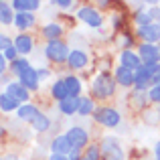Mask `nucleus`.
<instances>
[{
  "label": "nucleus",
  "instance_id": "3",
  "mask_svg": "<svg viewBox=\"0 0 160 160\" xmlns=\"http://www.w3.org/2000/svg\"><path fill=\"white\" fill-rule=\"evenodd\" d=\"M45 53H47V57L55 63H65L67 59H69L71 51L67 49V45L63 43V41H51V43H47V47H45Z\"/></svg>",
  "mask_w": 160,
  "mask_h": 160
},
{
  "label": "nucleus",
  "instance_id": "39",
  "mask_svg": "<svg viewBox=\"0 0 160 160\" xmlns=\"http://www.w3.org/2000/svg\"><path fill=\"white\" fill-rule=\"evenodd\" d=\"M154 158L160 160V140L156 142V146H154Z\"/></svg>",
  "mask_w": 160,
  "mask_h": 160
},
{
  "label": "nucleus",
  "instance_id": "21",
  "mask_svg": "<svg viewBox=\"0 0 160 160\" xmlns=\"http://www.w3.org/2000/svg\"><path fill=\"white\" fill-rule=\"evenodd\" d=\"M14 10L8 2H2L0 0V22L2 24H14Z\"/></svg>",
  "mask_w": 160,
  "mask_h": 160
},
{
  "label": "nucleus",
  "instance_id": "30",
  "mask_svg": "<svg viewBox=\"0 0 160 160\" xmlns=\"http://www.w3.org/2000/svg\"><path fill=\"white\" fill-rule=\"evenodd\" d=\"M2 55H4V59H6V61H10V63L18 59V51H16V47H14V45H10V47H8V49H6V51H4Z\"/></svg>",
  "mask_w": 160,
  "mask_h": 160
},
{
  "label": "nucleus",
  "instance_id": "15",
  "mask_svg": "<svg viewBox=\"0 0 160 160\" xmlns=\"http://www.w3.org/2000/svg\"><path fill=\"white\" fill-rule=\"evenodd\" d=\"M10 6H12V10H16V12H32L41 6V2L39 0H12Z\"/></svg>",
  "mask_w": 160,
  "mask_h": 160
},
{
  "label": "nucleus",
  "instance_id": "26",
  "mask_svg": "<svg viewBox=\"0 0 160 160\" xmlns=\"http://www.w3.org/2000/svg\"><path fill=\"white\" fill-rule=\"evenodd\" d=\"M31 124H32V128H35L37 132H47L49 126H51V122H49V118L45 116V113H39V116H37Z\"/></svg>",
  "mask_w": 160,
  "mask_h": 160
},
{
  "label": "nucleus",
  "instance_id": "4",
  "mask_svg": "<svg viewBox=\"0 0 160 160\" xmlns=\"http://www.w3.org/2000/svg\"><path fill=\"white\" fill-rule=\"evenodd\" d=\"M99 150H102L103 160H124L126 158L124 148L120 146V142H118L116 138H106Z\"/></svg>",
  "mask_w": 160,
  "mask_h": 160
},
{
  "label": "nucleus",
  "instance_id": "18",
  "mask_svg": "<svg viewBox=\"0 0 160 160\" xmlns=\"http://www.w3.org/2000/svg\"><path fill=\"white\" fill-rule=\"evenodd\" d=\"M16 113H18V118L20 120H24V122H32L37 116H39V109H37L32 103H24V106H20L18 109H16Z\"/></svg>",
  "mask_w": 160,
  "mask_h": 160
},
{
  "label": "nucleus",
  "instance_id": "22",
  "mask_svg": "<svg viewBox=\"0 0 160 160\" xmlns=\"http://www.w3.org/2000/svg\"><path fill=\"white\" fill-rule=\"evenodd\" d=\"M65 85H67V93H69V98H79V93H81V81H79L75 75L65 77Z\"/></svg>",
  "mask_w": 160,
  "mask_h": 160
},
{
  "label": "nucleus",
  "instance_id": "41",
  "mask_svg": "<svg viewBox=\"0 0 160 160\" xmlns=\"http://www.w3.org/2000/svg\"><path fill=\"white\" fill-rule=\"evenodd\" d=\"M152 85H160V73H158V75H156V77H154V79H152Z\"/></svg>",
  "mask_w": 160,
  "mask_h": 160
},
{
  "label": "nucleus",
  "instance_id": "23",
  "mask_svg": "<svg viewBox=\"0 0 160 160\" xmlns=\"http://www.w3.org/2000/svg\"><path fill=\"white\" fill-rule=\"evenodd\" d=\"M51 93H53V98L57 99V102H63V99L69 98V93H67V85H65V79H59V81L53 83Z\"/></svg>",
  "mask_w": 160,
  "mask_h": 160
},
{
  "label": "nucleus",
  "instance_id": "32",
  "mask_svg": "<svg viewBox=\"0 0 160 160\" xmlns=\"http://www.w3.org/2000/svg\"><path fill=\"white\" fill-rule=\"evenodd\" d=\"M148 98H150V102L160 103V85H152V89H150Z\"/></svg>",
  "mask_w": 160,
  "mask_h": 160
},
{
  "label": "nucleus",
  "instance_id": "16",
  "mask_svg": "<svg viewBox=\"0 0 160 160\" xmlns=\"http://www.w3.org/2000/svg\"><path fill=\"white\" fill-rule=\"evenodd\" d=\"M32 24H35V16H32V12H16V16H14V27L16 28L27 31V28H31Z\"/></svg>",
  "mask_w": 160,
  "mask_h": 160
},
{
  "label": "nucleus",
  "instance_id": "37",
  "mask_svg": "<svg viewBox=\"0 0 160 160\" xmlns=\"http://www.w3.org/2000/svg\"><path fill=\"white\" fill-rule=\"evenodd\" d=\"M4 71H6V59H4V55L0 53V75H2Z\"/></svg>",
  "mask_w": 160,
  "mask_h": 160
},
{
  "label": "nucleus",
  "instance_id": "44",
  "mask_svg": "<svg viewBox=\"0 0 160 160\" xmlns=\"http://www.w3.org/2000/svg\"><path fill=\"white\" fill-rule=\"evenodd\" d=\"M0 160H2V158H0Z\"/></svg>",
  "mask_w": 160,
  "mask_h": 160
},
{
  "label": "nucleus",
  "instance_id": "10",
  "mask_svg": "<svg viewBox=\"0 0 160 160\" xmlns=\"http://www.w3.org/2000/svg\"><path fill=\"white\" fill-rule=\"evenodd\" d=\"M4 93H6V95H10L12 99H16L18 103L28 102V89H27V87H22L18 81L8 83V85H6V91H4Z\"/></svg>",
  "mask_w": 160,
  "mask_h": 160
},
{
  "label": "nucleus",
  "instance_id": "9",
  "mask_svg": "<svg viewBox=\"0 0 160 160\" xmlns=\"http://www.w3.org/2000/svg\"><path fill=\"white\" fill-rule=\"evenodd\" d=\"M73 150L75 148L71 146V142H69V138H67V136H57L51 142V152L53 154H63V156H69Z\"/></svg>",
  "mask_w": 160,
  "mask_h": 160
},
{
  "label": "nucleus",
  "instance_id": "17",
  "mask_svg": "<svg viewBox=\"0 0 160 160\" xmlns=\"http://www.w3.org/2000/svg\"><path fill=\"white\" fill-rule=\"evenodd\" d=\"M63 35V27L61 24H57V22H49V24H45V28H43V37L51 43V41H59V37Z\"/></svg>",
  "mask_w": 160,
  "mask_h": 160
},
{
  "label": "nucleus",
  "instance_id": "25",
  "mask_svg": "<svg viewBox=\"0 0 160 160\" xmlns=\"http://www.w3.org/2000/svg\"><path fill=\"white\" fill-rule=\"evenodd\" d=\"M28 67H31V65H28V59H24V57H18L16 61H12V63H10L12 73H14V75H18V77H20V75H22L27 69H28Z\"/></svg>",
  "mask_w": 160,
  "mask_h": 160
},
{
  "label": "nucleus",
  "instance_id": "28",
  "mask_svg": "<svg viewBox=\"0 0 160 160\" xmlns=\"http://www.w3.org/2000/svg\"><path fill=\"white\" fill-rule=\"evenodd\" d=\"M134 20L138 22V28H140V27H148V24H152V18H150V14H148V12H142V10H138V12H136Z\"/></svg>",
  "mask_w": 160,
  "mask_h": 160
},
{
  "label": "nucleus",
  "instance_id": "35",
  "mask_svg": "<svg viewBox=\"0 0 160 160\" xmlns=\"http://www.w3.org/2000/svg\"><path fill=\"white\" fill-rule=\"evenodd\" d=\"M55 6H59V8H63V10H67V8L73 6V2H71V0H57V2H55Z\"/></svg>",
  "mask_w": 160,
  "mask_h": 160
},
{
  "label": "nucleus",
  "instance_id": "29",
  "mask_svg": "<svg viewBox=\"0 0 160 160\" xmlns=\"http://www.w3.org/2000/svg\"><path fill=\"white\" fill-rule=\"evenodd\" d=\"M99 156H102V150L98 148V146H87L85 150V160H99Z\"/></svg>",
  "mask_w": 160,
  "mask_h": 160
},
{
  "label": "nucleus",
  "instance_id": "33",
  "mask_svg": "<svg viewBox=\"0 0 160 160\" xmlns=\"http://www.w3.org/2000/svg\"><path fill=\"white\" fill-rule=\"evenodd\" d=\"M148 14H150V18H152V22L160 27V8H158V6L150 8V10H148Z\"/></svg>",
  "mask_w": 160,
  "mask_h": 160
},
{
  "label": "nucleus",
  "instance_id": "14",
  "mask_svg": "<svg viewBox=\"0 0 160 160\" xmlns=\"http://www.w3.org/2000/svg\"><path fill=\"white\" fill-rule=\"evenodd\" d=\"M120 61H122V67H126V69H132V71L140 69V57L136 53L128 51V49L120 55Z\"/></svg>",
  "mask_w": 160,
  "mask_h": 160
},
{
  "label": "nucleus",
  "instance_id": "40",
  "mask_svg": "<svg viewBox=\"0 0 160 160\" xmlns=\"http://www.w3.org/2000/svg\"><path fill=\"white\" fill-rule=\"evenodd\" d=\"M51 160H69V158L63 156V154H51Z\"/></svg>",
  "mask_w": 160,
  "mask_h": 160
},
{
  "label": "nucleus",
  "instance_id": "36",
  "mask_svg": "<svg viewBox=\"0 0 160 160\" xmlns=\"http://www.w3.org/2000/svg\"><path fill=\"white\" fill-rule=\"evenodd\" d=\"M67 158H69V160H81V152H79V150L75 148V150H73V152H71Z\"/></svg>",
  "mask_w": 160,
  "mask_h": 160
},
{
  "label": "nucleus",
  "instance_id": "11",
  "mask_svg": "<svg viewBox=\"0 0 160 160\" xmlns=\"http://www.w3.org/2000/svg\"><path fill=\"white\" fill-rule=\"evenodd\" d=\"M18 79H20L18 83L27 89H39V75H37V69H32V67H28Z\"/></svg>",
  "mask_w": 160,
  "mask_h": 160
},
{
  "label": "nucleus",
  "instance_id": "42",
  "mask_svg": "<svg viewBox=\"0 0 160 160\" xmlns=\"http://www.w3.org/2000/svg\"><path fill=\"white\" fill-rule=\"evenodd\" d=\"M4 160H18V156H14V154H8V156L4 158Z\"/></svg>",
  "mask_w": 160,
  "mask_h": 160
},
{
  "label": "nucleus",
  "instance_id": "8",
  "mask_svg": "<svg viewBox=\"0 0 160 160\" xmlns=\"http://www.w3.org/2000/svg\"><path fill=\"white\" fill-rule=\"evenodd\" d=\"M138 37L144 39V43L148 45H154V43H160V27L158 24H148V27H140L138 28Z\"/></svg>",
  "mask_w": 160,
  "mask_h": 160
},
{
  "label": "nucleus",
  "instance_id": "6",
  "mask_svg": "<svg viewBox=\"0 0 160 160\" xmlns=\"http://www.w3.org/2000/svg\"><path fill=\"white\" fill-rule=\"evenodd\" d=\"M67 138H69V142H71V146L73 148H77V150H81L83 146L87 144V140H89V136H87V132L83 128H79V126H73V128L69 130V132L65 134Z\"/></svg>",
  "mask_w": 160,
  "mask_h": 160
},
{
  "label": "nucleus",
  "instance_id": "24",
  "mask_svg": "<svg viewBox=\"0 0 160 160\" xmlns=\"http://www.w3.org/2000/svg\"><path fill=\"white\" fill-rule=\"evenodd\" d=\"M18 108H20V103L16 102V99H12L10 95H6V93L0 95V109H2V112H14V109H18Z\"/></svg>",
  "mask_w": 160,
  "mask_h": 160
},
{
  "label": "nucleus",
  "instance_id": "34",
  "mask_svg": "<svg viewBox=\"0 0 160 160\" xmlns=\"http://www.w3.org/2000/svg\"><path fill=\"white\" fill-rule=\"evenodd\" d=\"M10 45H12V43H10V39H8L6 35H0V51H6Z\"/></svg>",
  "mask_w": 160,
  "mask_h": 160
},
{
  "label": "nucleus",
  "instance_id": "20",
  "mask_svg": "<svg viewBox=\"0 0 160 160\" xmlns=\"http://www.w3.org/2000/svg\"><path fill=\"white\" fill-rule=\"evenodd\" d=\"M79 109V98H67L63 102H59V112L65 113V116H71Z\"/></svg>",
  "mask_w": 160,
  "mask_h": 160
},
{
  "label": "nucleus",
  "instance_id": "5",
  "mask_svg": "<svg viewBox=\"0 0 160 160\" xmlns=\"http://www.w3.org/2000/svg\"><path fill=\"white\" fill-rule=\"evenodd\" d=\"M77 18L83 20L85 24H89V27H102V14H99L98 10H95L93 6H83L77 10Z\"/></svg>",
  "mask_w": 160,
  "mask_h": 160
},
{
  "label": "nucleus",
  "instance_id": "7",
  "mask_svg": "<svg viewBox=\"0 0 160 160\" xmlns=\"http://www.w3.org/2000/svg\"><path fill=\"white\" fill-rule=\"evenodd\" d=\"M138 57H140L142 65H150V63H158V49H156V45L140 43V49H138Z\"/></svg>",
  "mask_w": 160,
  "mask_h": 160
},
{
  "label": "nucleus",
  "instance_id": "19",
  "mask_svg": "<svg viewBox=\"0 0 160 160\" xmlns=\"http://www.w3.org/2000/svg\"><path fill=\"white\" fill-rule=\"evenodd\" d=\"M14 47H16V51H18V53L28 55V53L32 51V39L28 35H18L14 39Z\"/></svg>",
  "mask_w": 160,
  "mask_h": 160
},
{
  "label": "nucleus",
  "instance_id": "13",
  "mask_svg": "<svg viewBox=\"0 0 160 160\" xmlns=\"http://www.w3.org/2000/svg\"><path fill=\"white\" fill-rule=\"evenodd\" d=\"M134 77H136V71L132 69H126V67H118L116 69V81L124 87L134 85Z\"/></svg>",
  "mask_w": 160,
  "mask_h": 160
},
{
  "label": "nucleus",
  "instance_id": "43",
  "mask_svg": "<svg viewBox=\"0 0 160 160\" xmlns=\"http://www.w3.org/2000/svg\"><path fill=\"white\" fill-rule=\"evenodd\" d=\"M156 49H158V61H160V43H158V47H156Z\"/></svg>",
  "mask_w": 160,
  "mask_h": 160
},
{
  "label": "nucleus",
  "instance_id": "27",
  "mask_svg": "<svg viewBox=\"0 0 160 160\" xmlns=\"http://www.w3.org/2000/svg\"><path fill=\"white\" fill-rule=\"evenodd\" d=\"M77 113H81V116H89V113H93V102H91L89 98H79Z\"/></svg>",
  "mask_w": 160,
  "mask_h": 160
},
{
  "label": "nucleus",
  "instance_id": "38",
  "mask_svg": "<svg viewBox=\"0 0 160 160\" xmlns=\"http://www.w3.org/2000/svg\"><path fill=\"white\" fill-rule=\"evenodd\" d=\"M37 75H39V79H45L49 75V69H37Z\"/></svg>",
  "mask_w": 160,
  "mask_h": 160
},
{
  "label": "nucleus",
  "instance_id": "12",
  "mask_svg": "<svg viewBox=\"0 0 160 160\" xmlns=\"http://www.w3.org/2000/svg\"><path fill=\"white\" fill-rule=\"evenodd\" d=\"M71 69H83L87 65V53L81 51V49H75V51L69 53V59H67Z\"/></svg>",
  "mask_w": 160,
  "mask_h": 160
},
{
  "label": "nucleus",
  "instance_id": "2",
  "mask_svg": "<svg viewBox=\"0 0 160 160\" xmlns=\"http://www.w3.org/2000/svg\"><path fill=\"white\" fill-rule=\"evenodd\" d=\"M93 120L99 122L102 126H108V128H116V126H120V113H118V109L113 108H98L93 109Z\"/></svg>",
  "mask_w": 160,
  "mask_h": 160
},
{
  "label": "nucleus",
  "instance_id": "1",
  "mask_svg": "<svg viewBox=\"0 0 160 160\" xmlns=\"http://www.w3.org/2000/svg\"><path fill=\"white\" fill-rule=\"evenodd\" d=\"M113 91H116V79L109 77V73H99L95 77L93 85H91V93L99 99H106L109 95H113Z\"/></svg>",
  "mask_w": 160,
  "mask_h": 160
},
{
  "label": "nucleus",
  "instance_id": "31",
  "mask_svg": "<svg viewBox=\"0 0 160 160\" xmlns=\"http://www.w3.org/2000/svg\"><path fill=\"white\" fill-rule=\"evenodd\" d=\"M132 102L134 103H136V106H144V103H146V93H144V91H134V93H132Z\"/></svg>",
  "mask_w": 160,
  "mask_h": 160
}]
</instances>
